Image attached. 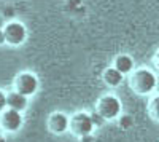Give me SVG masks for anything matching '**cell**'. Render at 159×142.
Returning a JSON list of instances; mask_svg holds the SVG:
<instances>
[{
    "label": "cell",
    "instance_id": "cell-1",
    "mask_svg": "<svg viewBox=\"0 0 159 142\" xmlns=\"http://www.w3.org/2000/svg\"><path fill=\"white\" fill-rule=\"evenodd\" d=\"M129 88L139 96L151 94L157 86V77L148 67H139L127 77Z\"/></svg>",
    "mask_w": 159,
    "mask_h": 142
},
{
    "label": "cell",
    "instance_id": "cell-2",
    "mask_svg": "<svg viewBox=\"0 0 159 142\" xmlns=\"http://www.w3.org/2000/svg\"><path fill=\"white\" fill-rule=\"evenodd\" d=\"M96 110L107 121H113V120H118V117L123 113V102L115 93H107L97 99Z\"/></svg>",
    "mask_w": 159,
    "mask_h": 142
},
{
    "label": "cell",
    "instance_id": "cell-3",
    "mask_svg": "<svg viewBox=\"0 0 159 142\" xmlns=\"http://www.w3.org/2000/svg\"><path fill=\"white\" fill-rule=\"evenodd\" d=\"M13 89L19 91L21 94L27 96L29 99L34 97L40 89V78L32 70H21L13 78Z\"/></svg>",
    "mask_w": 159,
    "mask_h": 142
},
{
    "label": "cell",
    "instance_id": "cell-4",
    "mask_svg": "<svg viewBox=\"0 0 159 142\" xmlns=\"http://www.w3.org/2000/svg\"><path fill=\"white\" fill-rule=\"evenodd\" d=\"M96 130L94 121H92L91 112L88 110H78L73 115H70V128L69 133H72L75 137H83L88 134H92Z\"/></svg>",
    "mask_w": 159,
    "mask_h": 142
},
{
    "label": "cell",
    "instance_id": "cell-5",
    "mask_svg": "<svg viewBox=\"0 0 159 142\" xmlns=\"http://www.w3.org/2000/svg\"><path fill=\"white\" fill-rule=\"evenodd\" d=\"M3 32L7 37V45L13 48H19L27 42V27L25 24L18 21V19H11L3 26Z\"/></svg>",
    "mask_w": 159,
    "mask_h": 142
},
{
    "label": "cell",
    "instance_id": "cell-6",
    "mask_svg": "<svg viewBox=\"0 0 159 142\" xmlns=\"http://www.w3.org/2000/svg\"><path fill=\"white\" fill-rule=\"evenodd\" d=\"M24 126V112L7 109L0 113V131L5 134H16Z\"/></svg>",
    "mask_w": 159,
    "mask_h": 142
},
{
    "label": "cell",
    "instance_id": "cell-7",
    "mask_svg": "<svg viewBox=\"0 0 159 142\" xmlns=\"http://www.w3.org/2000/svg\"><path fill=\"white\" fill-rule=\"evenodd\" d=\"M70 128V117L62 110H54L48 115L46 118V130L54 134V136H62L69 131Z\"/></svg>",
    "mask_w": 159,
    "mask_h": 142
},
{
    "label": "cell",
    "instance_id": "cell-8",
    "mask_svg": "<svg viewBox=\"0 0 159 142\" xmlns=\"http://www.w3.org/2000/svg\"><path fill=\"white\" fill-rule=\"evenodd\" d=\"M111 66L116 67L123 75L129 77L132 72L135 70V61H134V58H132L130 54H127V53H121V54H118V56L113 58Z\"/></svg>",
    "mask_w": 159,
    "mask_h": 142
},
{
    "label": "cell",
    "instance_id": "cell-9",
    "mask_svg": "<svg viewBox=\"0 0 159 142\" xmlns=\"http://www.w3.org/2000/svg\"><path fill=\"white\" fill-rule=\"evenodd\" d=\"M100 78H102V82H103L105 86H108V88H118V86L123 85L126 75H123L116 67L108 66L107 69H103Z\"/></svg>",
    "mask_w": 159,
    "mask_h": 142
},
{
    "label": "cell",
    "instance_id": "cell-10",
    "mask_svg": "<svg viewBox=\"0 0 159 142\" xmlns=\"http://www.w3.org/2000/svg\"><path fill=\"white\" fill-rule=\"evenodd\" d=\"M7 96H8V109L24 112L25 109L29 107V97L21 94L19 91H16V89H10V91H7Z\"/></svg>",
    "mask_w": 159,
    "mask_h": 142
},
{
    "label": "cell",
    "instance_id": "cell-11",
    "mask_svg": "<svg viewBox=\"0 0 159 142\" xmlns=\"http://www.w3.org/2000/svg\"><path fill=\"white\" fill-rule=\"evenodd\" d=\"M148 115L153 121L159 123V94H154L148 101Z\"/></svg>",
    "mask_w": 159,
    "mask_h": 142
},
{
    "label": "cell",
    "instance_id": "cell-12",
    "mask_svg": "<svg viewBox=\"0 0 159 142\" xmlns=\"http://www.w3.org/2000/svg\"><path fill=\"white\" fill-rule=\"evenodd\" d=\"M118 126L121 128V130H130V128L134 126V118H132L130 115L121 113L118 117Z\"/></svg>",
    "mask_w": 159,
    "mask_h": 142
},
{
    "label": "cell",
    "instance_id": "cell-13",
    "mask_svg": "<svg viewBox=\"0 0 159 142\" xmlns=\"http://www.w3.org/2000/svg\"><path fill=\"white\" fill-rule=\"evenodd\" d=\"M91 117H92V121H94V126L96 128H100V126H103L105 125V121H107V120H105L103 117H102V115L94 109V110H92L91 112Z\"/></svg>",
    "mask_w": 159,
    "mask_h": 142
},
{
    "label": "cell",
    "instance_id": "cell-14",
    "mask_svg": "<svg viewBox=\"0 0 159 142\" xmlns=\"http://www.w3.org/2000/svg\"><path fill=\"white\" fill-rule=\"evenodd\" d=\"M8 109V96H7V91L0 89V113L3 110Z\"/></svg>",
    "mask_w": 159,
    "mask_h": 142
},
{
    "label": "cell",
    "instance_id": "cell-15",
    "mask_svg": "<svg viewBox=\"0 0 159 142\" xmlns=\"http://www.w3.org/2000/svg\"><path fill=\"white\" fill-rule=\"evenodd\" d=\"M153 64H154V69L159 72V50L154 53V56H153Z\"/></svg>",
    "mask_w": 159,
    "mask_h": 142
},
{
    "label": "cell",
    "instance_id": "cell-16",
    "mask_svg": "<svg viewBox=\"0 0 159 142\" xmlns=\"http://www.w3.org/2000/svg\"><path fill=\"white\" fill-rule=\"evenodd\" d=\"M80 142H94V136L92 134H88V136H83V137H78Z\"/></svg>",
    "mask_w": 159,
    "mask_h": 142
},
{
    "label": "cell",
    "instance_id": "cell-17",
    "mask_svg": "<svg viewBox=\"0 0 159 142\" xmlns=\"http://www.w3.org/2000/svg\"><path fill=\"white\" fill-rule=\"evenodd\" d=\"M7 45V37H5V32H3V27H0V46Z\"/></svg>",
    "mask_w": 159,
    "mask_h": 142
},
{
    "label": "cell",
    "instance_id": "cell-18",
    "mask_svg": "<svg viewBox=\"0 0 159 142\" xmlns=\"http://www.w3.org/2000/svg\"><path fill=\"white\" fill-rule=\"evenodd\" d=\"M0 142H8V139H7V136H5L3 131H0Z\"/></svg>",
    "mask_w": 159,
    "mask_h": 142
}]
</instances>
